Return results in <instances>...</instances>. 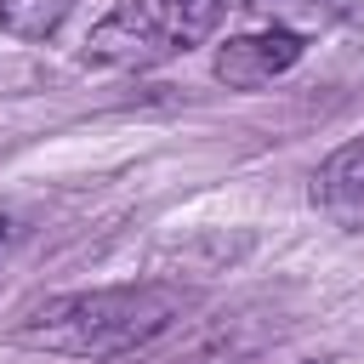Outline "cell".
Wrapping results in <instances>:
<instances>
[{
    "instance_id": "cell-1",
    "label": "cell",
    "mask_w": 364,
    "mask_h": 364,
    "mask_svg": "<svg viewBox=\"0 0 364 364\" xmlns=\"http://www.w3.org/2000/svg\"><path fill=\"white\" fill-rule=\"evenodd\" d=\"M188 313V296L176 284H97V290H63L46 301H28L11 324L17 347L57 353V358H125L154 347L176 318Z\"/></svg>"
},
{
    "instance_id": "cell-2",
    "label": "cell",
    "mask_w": 364,
    "mask_h": 364,
    "mask_svg": "<svg viewBox=\"0 0 364 364\" xmlns=\"http://www.w3.org/2000/svg\"><path fill=\"white\" fill-rule=\"evenodd\" d=\"M228 0H119L85 40V63L154 68L216 34Z\"/></svg>"
},
{
    "instance_id": "cell-3",
    "label": "cell",
    "mask_w": 364,
    "mask_h": 364,
    "mask_svg": "<svg viewBox=\"0 0 364 364\" xmlns=\"http://www.w3.org/2000/svg\"><path fill=\"white\" fill-rule=\"evenodd\" d=\"M307 51V34L290 28V23H262V28H245L233 40L216 46L210 57V74L228 85V91H262L273 80H284Z\"/></svg>"
},
{
    "instance_id": "cell-4",
    "label": "cell",
    "mask_w": 364,
    "mask_h": 364,
    "mask_svg": "<svg viewBox=\"0 0 364 364\" xmlns=\"http://www.w3.org/2000/svg\"><path fill=\"white\" fill-rule=\"evenodd\" d=\"M313 205H318L341 233H364V136L341 142V148L313 171Z\"/></svg>"
},
{
    "instance_id": "cell-5",
    "label": "cell",
    "mask_w": 364,
    "mask_h": 364,
    "mask_svg": "<svg viewBox=\"0 0 364 364\" xmlns=\"http://www.w3.org/2000/svg\"><path fill=\"white\" fill-rule=\"evenodd\" d=\"M74 0H0V34L6 40H51L68 23Z\"/></svg>"
},
{
    "instance_id": "cell-6",
    "label": "cell",
    "mask_w": 364,
    "mask_h": 364,
    "mask_svg": "<svg viewBox=\"0 0 364 364\" xmlns=\"http://www.w3.org/2000/svg\"><path fill=\"white\" fill-rule=\"evenodd\" d=\"M250 11H284V6H318V0H239Z\"/></svg>"
},
{
    "instance_id": "cell-7",
    "label": "cell",
    "mask_w": 364,
    "mask_h": 364,
    "mask_svg": "<svg viewBox=\"0 0 364 364\" xmlns=\"http://www.w3.org/2000/svg\"><path fill=\"white\" fill-rule=\"evenodd\" d=\"M0 245H6V216H0Z\"/></svg>"
}]
</instances>
